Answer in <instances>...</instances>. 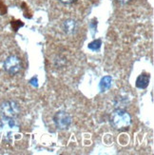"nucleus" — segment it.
<instances>
[{
	"instance_id": "obj_1",
	"label": "nucleus",
	"mask_w": 154,
	"mask_h": 155,
	"mask_svg": "<svg viewBox=\"0 0 154 155\" xmlns=\"http://www.w3.org/2000/svg\"><path fill=\"white\" fill-rule=\"evenodd\" d=\"M20 131V125L15 118L0 119V138L7 142H11Z\"/></svg>"
},
{
	"instance_id": "obj_3",
	"label": "nucleus",
	"mask_w": 154,
	"mask_h": 155,
	"mask_svg": "<svg viewBox=\"0 0 154 155\" xmlns=\"http://www.w3.org/2000/svg\"><path fill=\"white\" fill-rule=\"evenodd\" d=\"M0 113H1L2 117L17 118L20 114V107L15 101H5L0 105Z\"/></svg>"
},
{
	"instance_id": "obj_10",
	"label": "nucleus",
	"mask_w": 154,
	"mask_h": 155,
	"mask_svg": "<svg viewBox=\"0 0 154 155\" xmlns=\"http://www.w3.org/2000/svg\"><path fill=\"white\" fill-rule=\"evenodd\" d=\"M60 2H62L63 4H72L73 2H75L76 0H59Z\"/></svg>"
},
{
	"instance_id": "obj_7",
	"label": "nucleus",
	"mask_w": 154,
	"mask_h": 155,
	"mask_svg": "<svg viewBox=\"0 0 154 155\" xmlns=\"http://www.w3.org/2000/svg\"><path fill=\"white\" fill-rule=\"evenodd\" d=\"M149 80H150V76L146 73H142L141 75H139L136 79V83L135 86L140 90H144L146 87H148L149 84Z\"/></svg>"
},
{
	"instance_id": "obj_5",
	"label": "nucleus",
	"mask_w": 154,
	"mask_h": 155,
	"mask_svg": "<svg viewBox=\"0 0 154 155\" xmlns=\"http://www.w3.org/2000/svg\"><path fill=\"white\" fill-rule=\"evenodd\" d=\"M21 60L16 55H10L9 57H7L3 64L4 71L11 75H15L18 73L21 70Z\"/></svg>"
},
{
	"instance_id": "obj_8",
	"label": "nucleus",
	"mask_w": 154,
	"mask_h": 155,
	"mask_svg": "<svg viewBox=\"0 0 154 155\" xmlns=\"http://www.w3.org/2000/svg\"><path fill=\"white\" fill-rule=\"evenodd\" d=\"M112 84V78L109 75H106L105 77H103L100 81V84H99V87H100V91L102 92L106 91L110 87H111Z\"/></svg>"
},
{
	"instance_id": "obj_11",
	"label": "nucleus",
	"mask_w": 154,
	"mask_h": 155,
	"mask_svg": "<svg viewBox=\"0 0 154 155\" xmlns=\"http://www.w3.org/2000/svg\"><path fill=\"white\" fill-rule=\"evenodd\" d=\"M118 2H120L121 4H129L131 0H117Z\"/></svg>"
},
{
	"instance_id": "obj_4",
	"label": "nucleus",
	"mask_w": 154,
	"mask_h": 155,
	"mask_svg": "<svg viewBox=\"0 0 154 155\" xmlns=\"http://www.w3.org/2000/svg\"><path fill=\"white\" fill-rule=\"evenodd\" d=\"M53 121H54V124L58 130H68L69 127L71 125L72 118L69 112L64 110H59L53 116Z\"/></svg>"
},
{
	"instance_id": "obj_6",
	"label": "nucleus",
	"mask_w": 154,
	"mask_h": 155,
	"mask_svg": "<svg viewBox=\"0 0 154 155\" xmlns=\"http://www.w3.org/2000/svg\"><path fill=\"white\" fill-rule=\"evenodd\" d=\"M62 28L64 32L67 33V35H74L77 31V23L73 19H67L64 21Z\"/></svg>"
},
{
	"instance_id": "obj_9",
	"label": "nucleus",
	"mask_w": 154,
	"mask_h": 155,
	"mask_svg": "<svg viewBox=\"0 0 154 155\" xmlns=\"http://www.w3.org/2000/svg\"><path fill=\"white\" fill-rule=\"evenodd\" d=\"M101 45H102V41L100 39H97V40H94V41H92L91 43H90L88 45V48L93 51H99L100 48H101Z\"/></svg>"
},
{
	"instance_id": "obj_2",
	"label": "nucleus",
	"mask_w": 154,
	"mask_h": 155,
	"mask_svg": "<svg viewBox=\"0 0 154 155\" xmlns=\"http://www.w3.org/2000/svg\"><path fill=\"white\" fill-rule=\"evenodd\" d=\"M110 121L113 129L124 130L131 125V116L126 110L123 109H116L110 114Z\"/></svg>"
}]
</instances>
